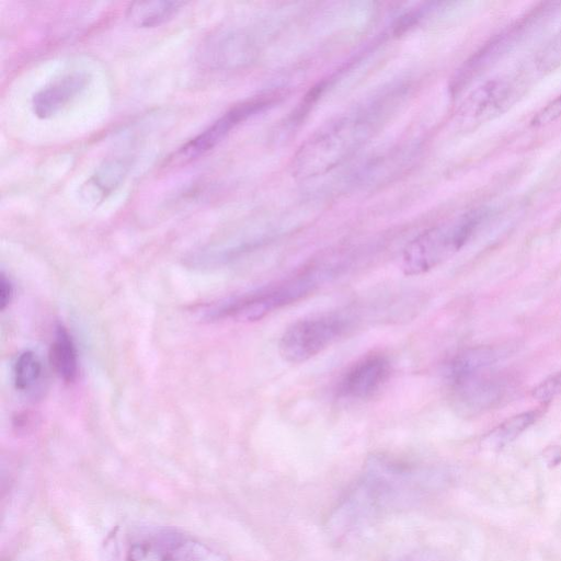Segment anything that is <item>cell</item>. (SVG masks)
Wrapping results in <instances>:
<instances>
[{
  "label": "cell",
  "mask_w": 561,
  "mask_h": 561,
  "mask_svg": "<svg viewBox=\"0 0 561 561\" xmlns=\"http://www.w3.org/2000/svg\"><path fill=\"white\" fill-rule=\"evenodd\" d=\"M488 215V209H474L419 234L403 251V273L420 275L450 259L469 241Z\"/></svg>",
  "instance_id": "obj_4"
},
{
  "label": "cell",
  "mask_w": 561,
  "mask_h": 561,
  "mask_svg": "<svg viewBox=\"0 0 561 561\" xmlns=\"http://www.w3.org/2000/svg\"><path fill=\"white\" fill-rule=\"evenodd\" d=\"M392 365L387 355L373 352L353 363L337 381L339 399L364 401L376 396L388 382Z\"/></svg>",
  "instance_id": "obj_10"
},
{
  "label": "cell",
  "mask_w": 561,
  "mask_h": 561,
  "mask_svg": "<svg viewBox=\"0 0 561 561\" xmlns=\"http://www.w3.org/2000/svg\"><path fill=\"white\" fill-rule=\"evenodd\" d=\"M127 561H230L222 551L178 529L149 531L130 543Z\"/></svg>",
  "instance_id": "obj_6"
},
{
  "label": "cell",
  "mask_w": 561,
  "mask_h": 561,
  "mask_svg": "<svg viewBox=\"0 0 561 561\" xmlns=\"http://www.w3.org/2000/svg\"><path fill=\"white\" fill-rule=\"evenodd\" d=\"M453 408L472 416L501 404L513 391V380L503 374L484 370L445 381Z\"/></svg>",
  "instance_id": "obj_7"
},
{
  "label": "cell",
  "mask_w": 561,
  "mask_h": 561,
  "mask_svg": "<svg viewBox=\"0 0 561 561\" xmlns=\"http://www.w3.org/2000/svg\"><path fill=\"white\" fill-rule=\"evenodd\" d=\"M559 3H541L524 18L490 39L480 50L463 64L455 76L451 91L458 93L469 84L476 76L505 55L513 46L519 43L528 34L539 20L546 19L553 12Z\"/></svg>",
  "instance_id": "obj_9"
},
{
  "label": "cell",
  "mask_w": 561,
  "mask_h": 561,
  "mask_svg": "<svg viewBox=\"0 0 561 561\" xmlns=\"http://www.w3.org/2000/svg\"><path fill=\"white\" fill-rule=\"evenodd\" d=\"M445 481L444 473L436 469L373 457L354 488L335 508L330 526L340 536L383 511L421 501L439 490Z\"/></svg>",
  "instance_id": "obj_1"
},
{
  "label": "cell",
  "mask_w": 561,
  "mask_h": 561,
  "mask_svg": "<svg viewBox=\"0 0 561 561\" xmlns=\"http://www.w3.org/2000/svg\"><path fill=\"white\" fill-rule=\"evenodd\" d=\"M49 358L60 379L66 382L76 380L79 370L78 353L71 335L62 325L56 328Z\"/></svg>",
  "instance_id": "obj_15"
},
{
  "label": "cell",
  "mask_w": 561,
  "mask_h": 561,
  "mask_svg": "<svg viewBox=\"0 0 561 561\" xmlns=\"http://www.w3.org/2000/svg\"><path fill=\"white\" fill-rule=\"evenodd\" d=\"M130 167L131 160L127 157L106 159L81 186L82 199L93 205L102 203L124 182Z\"/></svg>",
  "instance_id": "obj_13"
},
{
  "label": "cell",
  "mask_w": 561,
  "mask_h": 561,
  "mask_svg": "<svg viewBox=\"0 0 561 561\" xmlns=\"http://www.w3.org/2000/svg\"><path fill=\"white\" fill-rule=\"evenodd\" d=\"M561 116V94L541 108L531 119L533 126H545Z\"/></svg>",
  "instance_id": "obj_21"
},
{
  "label": "cell",
  "mask_w": 561,
  "mask_h": 561,
  "mask_svg": "<svg viewBox=\"0 0 561 561\" xmlns=\"http://www.w3.org/2000/svg\"><path fill=\"white\" fill-rule=\"evenodd\" d=\"M325 273L310 268L293 276L263 285L250 291L231 296L205 310L210 321H257L312 293Z\"/></svg>",
  "instance_id": "obj_3"
},
{
  "label": "cell",
  "mask_w": 561,
  "mask_h": 561,
  "mask_svg": "<svg viewBox=\"0 0 561 561\" xmlns=\"http://www.w3.org/2000/svg\"><path fill=\"white\" fill-rule=\"evenodd\" d=\"M534 65L541 73L552 72L561 67V30L538 50Z\"/></svg>",
  "instance_id": "obj_19"
},
{
  "label": "cell",
  "mask_w": 561,
  "mask_h": 561,
  "mask_svg": "<svg viewBox=\"0 0 561 561\" xmlns=\"http://www.w3.org/2000/svg\"><path fill=\"white\" fill-rule=\"evenodd\" d=\"M354 325L346 312L331 311L291 323L278 341L280 357L290 364L304 363L335 343Z\"/></svg>",
  "instance_id": "obj_5"
},
{
  "label": "cell",
  "mask_w": 561,
  "mask_h": 561,
  "mask_svg": "<svg viewBox=\"0 0 561 561\" xmlns=\"http://www.w3.org/2000/svg\"><path fill=\"white\" fill-rule=\"evenodd\" d=\"M526 87L527 79L522 72L491 79L463 100L457 114L467 124L488 122L512 107L524 95Z\"/></svg>",
  "instance_id": "obj_8"
},
{
  "label": "cell",
  "mask_w": 561,
  "mask_h": 561,
  "mask_svg": "<svg viewBox=\"0 0 561 561\" xmlns=\"http://www.w3.org/2000/svg\"><path fill=\"white\" fill-rule=\"evenodd\" d=\"M540 415V410H529L505 420L486 435V446L494 449L504 447L530 427Z\"/></svg>",
  "instance_id": "obj_17"
},
{
  "label": "cell",
  "mask_w": 561,
  "mask_h": 561,
  "mask_svg": "<svg viewBox=\"0 0 561 561\" xmlns=\"http://www.w3.org/2000/svg\"><path fill=\"white\" fill-rule=\"evenodd\" d=\"M272 101L273 98L268 95L267 98L260 96L236 105L183 145L170 157L169 162L182 164L203 156L216 147L241 122L264 110Z\"/></svg>",
  "instance_id": "obj_11"
},
{
  "label": "cell",
  "mask_w": 561,
  "mask_h": 561,
  "mask_svg": "<svg viewBox=\"0 0 561 561\" xmlns=\"http://www.w3.org/2000/svg\"><path fill=\"white\" fill-rule=\"evenodd\" d=\"M505 353L500 347L473 346L456 353L444 367L445 381L489 370Z\"/></svg>",
  "instance_id": "obj_14"
},
{
  "label": "cell",
  "mask_w": 561,
  "mask_h": 561,
  "mask_svg": "<svg viewBox=\"0 0 561 561\" xmlns=\"http://www.w3.org/2000/svg\"><path fill=\"white\" fill-rule=\"evenodd\" d=\"M561 396V370L551 375L533 390V397L547 402Z\"/></svg>",
  "instance_id": "obj_20"
},
{
  "label": "cell",
  "mask_w": 561,
  "mask_h": 561,
  "mask_svg": "<svg viewBox=\"0 0 561 561\" xmlns=\"http://www.w3.org/2000/svg\"><path fill=\"white\" fill-rule=\"evenodd\" d=\"M13 297V285L11 280L2 273L0 280V305L4 310L11 302Z\"/></svg>",
  "instance_id": "obj_22"
},
{
  "label": "cell",
  "mask_w": 561,
  "mask_h": 561,
  "mask_svg": "<svg viewBox=\"0 0 561 561\" xmlns=\"http://www.w3.org/2000/svg\"><path fill=\"white\" fill-rule=\"evenodd\" d=\"M88 82V75L81 71L62 75L34 94L33 113L43 119L55 116L87 88Z\"/></svg>",
  "instance_id": "obj_12"
},
{
  "label": "cell",
  "mask_w": 561,
  "mask_h": 561,
  "mask_svg": "<svg viewBox=\"0 0 561 561\" xmlns=\"http://www.w3.org/2000/svg\"><path fill=\"white\" fill-rule=\"evenodd\" d=\"M43 366L38 356L32 351L19 354L13 367L14 386L19 391L32 393L42 381Z\"/></svg>",
  "instance_id": "obj_18"
},
{
  "label": "cell",
  "mask_w": 561,
  "mask_h": 561,
  "mask_svg": "<svg viewBox=\"0 0 561 561\" xmlns=\"http://www.w3.org/2000/svg\"><path fill=\"white\" fill-rule=\"evenodd\" d=\"M184 4L181 1H137L129 4L126 15L138 27H154L176 15Z\"/></svg>",
  "instance_id": "obj_16"
},
{
  "label": "cell",
  "mask_w": 561,
  "mask_h": 561,
  "mask_svg": "<svg viewBox=\"0 0 561 561\" xmlns=\"http://www.w3.org/2000/svg\"><path fill=\"white\" fill-rule=\"evenodd\" d=\"M383 103L375 101L357 107L314 131L294 157L295 175L313 178L350 158L377 130L386 113Z\"/></svg>",
  "instance_id": "obj_2"
}]
</instances>
